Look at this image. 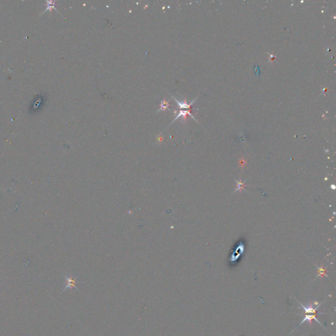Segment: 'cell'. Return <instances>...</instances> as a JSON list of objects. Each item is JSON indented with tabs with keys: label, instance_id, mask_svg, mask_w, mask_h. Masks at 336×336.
<instances>
[{
	"label": "cell",
	"instance_id": "7",
	"mask_svg": "<svg viewBox=\"0 0 336 336\" xmlns=\"http://www.w3.org/2000/svg\"><path fill=\"white\" fill-rule=\"evenodd\" d=\"M168 107H169L168 102H167L166 101H162L160 103V108H159V110L158 111L168 109Z\"/></svg>",
	"mask_w": 336,
	"mask_h": 336
},
{
	"label": "cell",
	"instance_id": "4",
	"mask_svg": "<svg viewBox=\"0 0 336 336\" xmlns=\"http://www.w3.org/2000/svg\"><path fill=\"white\" fill-rule=\"evenodd\" d=\"M191 112V110H180V112H179V114H178V116L174 119V120L173 121V122H174L176 120H177V119H178L179 117H181V116H183V118H184L185 120L186 117V116H187V115H189V116H192V117L195 120V118L192 116V115L191 114V112ZM173 122H172V123H173ZM172 123H171V124H172Z\"/></svg>",
	"mask_w": 336,
	"mask_h": 336
},
{
	"label": "cell",
	"instance_id": "2",
	"mask_svg": "<svg viewBox=\"0 0 336 336\" xmlns=\"http://www.w3.org/2000/svg\"><path fill=\"white\" fill-rule=\"evenodd\" d=\"M173 98H174V99L175 101V102H177L178 105L179 106V107H180V108H181H181H182V109H186V108H187V109H189V110H190V109H191V107H192V103H194V102L195 101V100H194L192 102H191V103H190V104H188L187 103H186V101L183 102V103H181V102H179L177 99H176L175 97H173Z\"/></svg>",
	"mask_w": 336,
	"mask_h": 336
},
{
	"label": "cell",
	"instance_id": "6",
	"mask_svg": "<svg viewBox=\"0 0 336 336\" xmlns=\"http://www.w3.org/2000/svg\"><path fill=\"white\" fill-rule=\"evenodd\" d=\"M47 8L45 9V11L44 12L47 11V10H51L52 9H55L57 11V9L55 8V1H47ZM43 12V13H44Z\"/></svg>",
	"mask_w": 336,
	"mask_h": 336
},
{
	"label": "cell",
	"instance_id": "3",
	"mask_svg": "<svg viewBox=\"0 0 336 336\" xmlns=\"http://www.w3.org/2000/svg\"><path fill=\"white\" fill-rule=\"evenodd\" d=\"M300 305H301V307L304 308L305 313H311V314H315V313H316V311L318 309V308L320 306V304H319L318 306L316 307H313L311 306H308L307 307H305L303 305H302L301 303H300Z\"/></svg>",
	"mask_w": 336,
	"mask_h": 336
},
{
	"label": "cell",
	"instance_id": "5",
	"mask_svg": "<svg viewBox=\"0 0 336 336\" xmlns=\"http://www.w3.org/2000/svg\"><path fill=\"white\" fill-rule=\"evenodd\" d=\"M313 319H314V320H316L318 324H320L321 326H322V324L320 323V322H319V321L318 320V319L316 318V315H306V316H305V318H303V321H302V322H301L299 325H301L303 323V322H307V321H308V322H311V320H313Z\"/></svg>",
	"mask_w": 336,
	"mask_h": 336
},
{
	"label": "cell",
	"instance_id": "1",
	"mask_svg": "<svg viewBox=\"0 0 336 336\" xmlns=\"http://www.w3.org/2000/svg\"><path fill=\"white\" fill-rule=\"evenodd\" d=\"M64 278H66V280L67 281V284H66V286H65V288H64V290H63L62 292L63 291H66L68 288H75L76 290H78L77 289V288L76 286V278H74L72 276H66V275H64Z\"/></svg>",
	"mask_w": 336,
	"mask_h": 336
}]
</instances>
